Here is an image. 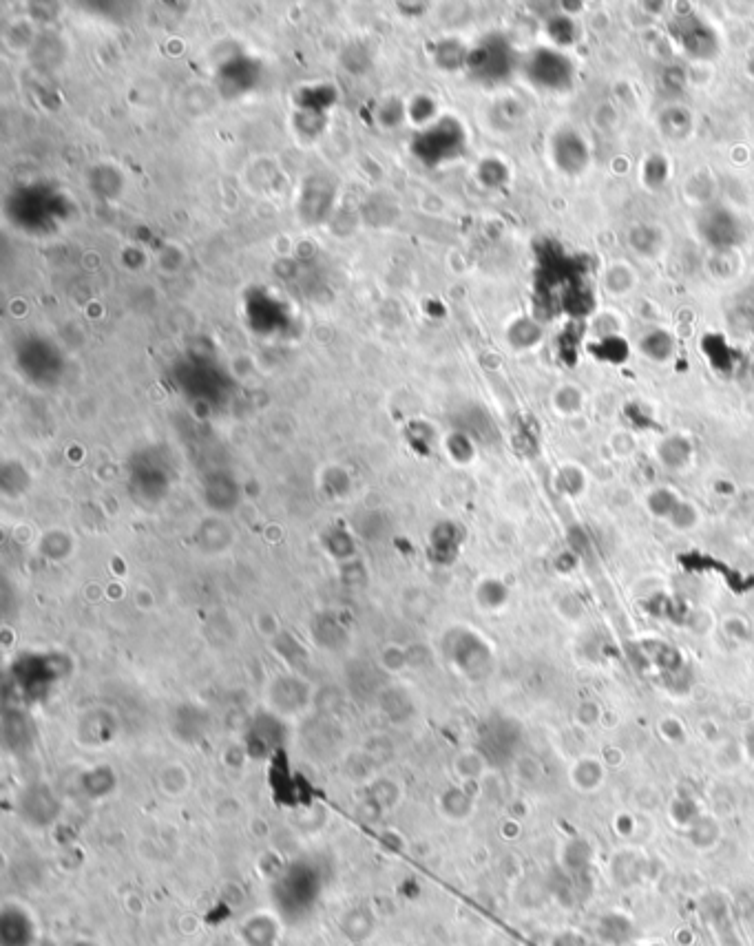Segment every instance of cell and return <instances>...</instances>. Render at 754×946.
<instances>
[{"label": "cell", "mask_w": 754, "mask_h": 946, "mask_svg": "<svg viewBox=\"0 0 754 946\" xmlns=\"http://www.w3.org/2000/svg\"><path fill=\"white\" fill-rule=\"evenodd\" d=\"M666 175H668V164L666 160H662V157H651V160L646 162L644 166V180L648 186H653V188H659L664 182H666Z\"/></svg>", "instance_id": "19"}, {"label": "cell", "mask_w": 754, "mask_h": 946, "mask_svg": "<svg viewBox=\"0 0 754 946\" xmlns=\"http://www.w3.org/2000/svg\"><path fill=\"white\" fill-rule=\"evenodd\" d=\"M69 946H100V944L93 942V940H76V942H71Z\"/></svg>", "instance_id": "20"}, {"label": "cell", "mask_w": 754, "mask_h": 946, "mask_svg": "<svg viewBox=\"0 0 754 946\" xmlns=\"http://www.w3.org/2000/svg\"><path fill=\"white\" fill-rule=\"evenodd\" d=\"M527 73L533 82L540 84V87L562 91L571 87L575 67L567 56L560 54V51L540 49L529 58Z\"/></svg>", "instance_id": "2"}, {"label": "cell", "mask_w": 754, "mask_h": 946, "mask_svg": "<svg viewBox=\"0 0 754 946\" xmlns=\"http://www.w3.org/2000/svg\"><path fill=\"white\" fill-rule=\"evenodd\" d=\"M752 376H754V365H752Z\"/></svg>", "instance_id": "21"}, {"label": "cell", "mask_w": 754, "mask_h": 946, "mask_svg": "<svg viewBox=\"0 0 754 946\" xmlns=\"http://www.w3.org/2000/svg\"><path fill=\"white\" fill-rule=\"evenodd\" d=\"M339 924H341V933L352 944L370 940L376 929V920L372 916V911L365 907H352L350 911H345Z\"/></svg>", "instance_id": "10"}, {"label": "cell", "mask_w": 754, "mask_h": 946, "mask_svg": "<svg viewBox=\"0 0 754 946\" xmlns=\"http://www.w3.org/2000/svg\"><path fill=\"white\" fill-rule=\"evenodd\" d=\"M553 162L567 175H580L591 162L589 146L582 140V135L573 129H564L555 133L551 142Z\"/></svg>", "instance_id": "6"}, {"label": "cell", "mask_w": 754, "mask_h": 946, "mask_svg": "<svg viewBox=\"0 0 754 946\" xmlns=\"http://www.w3.org/2000/svg\"><path fill=\"white\" fill-rule=\"evenodd\" d=\"M321 900V876L310 863L288 865L272 882V907L288 922L308 918Z\"/></svg>", "instance_id": "1"}, {"label": "cell", "mask_w": 754, "mask_h": 946, "mask_svg": "<svg viewBox=\"0 0 754 946\" xmlns=\"http://www.w3.org/2000/svg\"><path fill=\"white\" fill-rule=\"evenodd\" d=\"M18 814L29 827H49L60 814V801L49 785L34 783L23 790L18 798Z\"/></svg>", "instance_id": "3"}, {"label": "cell", "mask_w": 754, "mask_h": 946, "mask_svg": "<svg viewBox=\"0 0 754 946\" xmlns=\"http://www.w3.org/2000/svg\"><path fill=\"white\" fill-rule=\"evenodd\" d=\"M113 785H115V776L109 767H96V770L87 772L85 779H82V787H85V792L91 798L107 796L113 790Z\"/></svg>", "instance_id": "13"}, {"label": "cell", "mask_w": 754, "mask_h": 946, "mask_svg": "<svg viewBox=\"0 0 754 946\" xmlns=\"http://www.w3.org/2000/svg\"><path fill=\"white\" fill-rule=\"evenodd\" d=\"M673 34L693 58H712L719 49L717 36L712 34V29L693 16L677 20L673 25Z\"/></svg>", "instance_id": "7"}, {"label": "cell", "mask_w": 754, "mask_h": 946, "mask_svg": "<svg viewBox=\"0 0 754 946\" xmlns=\"http://www.w3.org/2000/svg\"><path fill=\"white\" fill-rule=\"evenodd\" d=\"M699 233L710 246L726 250L741 241V224L728 208L715 206L699 217Z\"/></svg>", "instance_id": "5"}, {"label": "cell", "mask_w": 754, "mask_h": 946, "mask_svg": "<svg viewBox=\"0 0 754 946\" xmlns=\"http://www.w3.org/2000/svg\"><path fill=\"white\" fill-rule=\"evenodd\" d=\"M188 774L182 765H169V767H164L162 774H160V783L164 787V792H169L173 796L177 794H184L186 792V787H188Z\"/></svg>", "instance_id": "16"}, {"label": "cell", "mask_w": 754, "mask_h": 946, "mask_svg": "<svg viewBox=\"0 0 754 946\" xmlns=\"http://www.w3.org/2000/svg\"><path fill=\"white\" fill-rule=\"evenodd\" d=\"M673 348H675L673 339H670V334H666L664 330L648 332L642 339L644 354H648L655 361H666L668 356L673 354Z\"/></svg>", "instance_id": "14"}, {"label": "cell", "mask_w": 754, "mask_h": 946, "mask_svg": "<svg viewBox=\"0 0 754 946\" xmlns=\"http://www.w3.org/2000/svg\"><path fill=\"white\" fill-rule=\"evenodd\" d=\"M270 697L277 714H297L308 706V690L297 679L277 681Z\"/></svg>", "instance_id": "9"}, {"label": "cell", "mask_w": 754, "mask_h": 946, "mask_svg": "<svg viewBox=\"0 0 754 946\" xmlns=\"http://www.w3.org/2000/svg\"><path fill=\"white\" fill-rule=\"evenodd\" d=\"M478 67H483L489 76L502 78L507 76L511 69V56L507 49V42H500V45H489L483 51H480V60Z\"/></svg>", "instance_id": "11"}, {"label": "cell", "mask_w": 754, "mask_h": 946, "mask_svg": "<svg viewBox=\"0 0 754 946\" xmlns=\"http://www.w3.org/2000/svg\"><path fill=\"white\" fill-rule=\"evenodd\" d=\"M549 36L558 42L562 47H569L578 38V29H575V23L567 16H555L549 23Z\"/></svg>", "instance_id": "17"}, {"label": "cell", "mask_w": 754, "mask_h": 946, "mask_svg": "<svg viewBox=\"0 0 754 946\" xmlns=\"http://www.w3.org/2000/svg\"><path fill=\"white\" fill-rule=\"evenodd\" d=\"M688 454H690L688 443L682 438H670L662 445V460L670 467L684 465V462L688 460Z\"/></svg>", "instance_id": "18"}, {"label": "cell", "mask_w": 754, "mask_h": 946, "mask_svg": "<svg viewBox=\"0 0 754 946\" xmlns=\"http://www.w3.org/2000/svg\"><path fill=\"white\" fill-rule=\"evenodd\" d=\"M239 938L244 946H275L279 940V916L266 911L253 913L239 927Z\"/></svg>", "instance_id": "8"}, {"label": "cell", "mask_w": 754, "mask_h": 946, "mask_svg": "<svg viewBox=\"0 0 754 946\" xmlns=\"http://www.w3.org/2000/svg\"><path fill=\"white\" fill-rule=\"evenodd\" d=\"M631 246L640 255H655L659 246H662V237L651 226H637L631 230Z\"/></svg>", "instance_id": "15"}, {"label": "cell", "mask_w": 754, "mask_h": 946, "mask_svg": "<svg viewBox=\"0 0 754 946\" xmlns=\"http://www.w3.org/2000/svg\"><path fill=\"white\" fill-rule=\"evenodd\" d=\"M659 126H662V131L668 138L679 140L688 135L690 126H693V118H690V113L684 107H670L659 115Z\"/></svg>", "instance_id": "12"}, {"label": "cell", "mask_w": 754, "mask_h": 946, "mask_svg": "<svg viewBox=\"0 0 754 946\" xmlns=\"http://www.w3.org/2000/svg\"><path fill=\"white\" fill-rule=\"evenodd\" d=\"M38 922L31 911L16 902L0 909V946H38Z\"/></svg>", "instance_id": "4"}]
</instances>
